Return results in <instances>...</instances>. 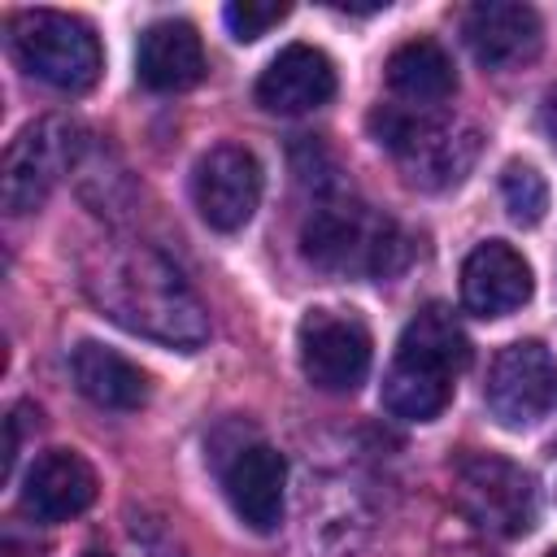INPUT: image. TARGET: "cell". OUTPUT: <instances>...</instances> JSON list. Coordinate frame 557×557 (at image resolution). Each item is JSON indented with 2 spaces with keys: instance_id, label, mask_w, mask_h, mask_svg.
Returning a JSON list of instances; mask_svg holds the SVG:
<instances>
[{
  "instance_id": "obj_7",
  "label": "cell",
  "mask_w": 557,
  "mask_h": 557,
  "mask_svg": "<svg viewBox=\"0 0 557 557\" xmlns=\"http://www.w3.org/2000/svg\"><path fill=\"white\" fill-rule=\"evenodd\" d=\"M83 131L65 117H39L17 131V139L4 148V170H0V200L4 213L22 218L35 213L48 191L83 161Z\"/></svg>"
},
{
  "instance_id": "obj_20",
  "label": "cell",
  "mask_w": 557,
  "mask_h": 557,
  "mask_svg": "<svg viewBox=\"0 0 557 557\" xmlns=\"http://www.w3.org/2000/svg\"><path fill=\"white\" fill-rule=\"evenodd\" d=\"M287 13H292V4H283V0H231V4L222 9V22H226V30H231L239 44H252V39H261L265 30H274Z\"/></svg>"
},
{
  "instance_id": "obj_5",
  "label": "cell",
  "mask_w": 557,
  "mask_h": 557,
  "mask_svg": "<svg viewBox=\"0 0 557 557\" xmlns=\"http://www.w3.org/2000/svg\"><path fill=\"white\" fill-rule=\"evenodd\" d=\"M9 52L30 78L57 91H70V96L96 87L104 70L96 30L83 17L61 13V9H22L9 22Z\"/></svg>"
},
{
  "instance_id": "obj_14",
  "label": "cell",
  "mask_w": 557,
  "mask_h": 557,
  "mask_svg": "<svg viewBox=\"0 0 557 557\" xmlns=\"http://www.w3.org/2000/svg\"><path fill=\"white\" fill-rule=\"evenodd\" d=\"M531 300V265L527 257L505 244L487 239L474 244L461 261V305L474 318H505Z\"/></svg>"
},
{
  "instance_id": "obj_12",
  "label": "cell",
  "mask_w": 557,
  "mask_h": 557,
  "mask_svg": "<svg viewBox=\"0 0 557 557\" xmlns=\"http://www.w3.org/2000/svg\"><path fill=\"white\" fill-rule=\"evenodd\" d=\"M461 35L474 52L479 65L487 70H513L535 61L540 44H544V22L531 4L518 0H479L466 9Z\"/></svg>"
},
{
  "instance_id": "obj_22",
  "label": "cell",
  "mask_w": 557,
  "mask_h": 557,
  "mask_svg": "<svg viewBox=\"0 0 557 557\" xmlns=\"http://www.w3.org/2000/svg\"><path fill=\"white\" fill-rule=\"evenodd\" d=\"M548 487H553V500H557V448L548 453Z\"/></svg>"
},
{
  "instance_id": "obj_6",
  "label": "cell",
  "mask_w": 557,
  "mask_h": 557,
  "mask_svg": "<svg viewBox=\"0 0 557 557\" xmlns=\"http://www.w3.org/2000/svg\"><path fill=\"white\" fill-rule=\"evenodd\" d=\"M453 505L470 527L496 540H518L540 522L535 479L500 453H470L453 466Z\"/></svg>"
},
{
  "instance_id": "obj_17",
  "label": "cell",
  "mask_w": 557,
  "mask_h": 557,
  "mask_svg": "<svg viewBox=\"0 0 557 557\" xmlns=\"http://www.w3.org/2000/svg\"><path fill=\"white\" fill-rule=\"evenodd\" d=\"M70 374H74V387L100 405V409H113V413H135L148 405V374L122 357L117 348L109 344H96V339H83L70 357Z\"/></svg>"
},
{
  "instance_id": "obj_2",
  "label": "cell",
  "mask_w": 557,
  "mask_h": 557,
  "mask_svg": "<svg viewBox=\"0 0 557 557\" xmlns=\"http://www.w3.org/2000/svg\"><path fill=\"white\" fill-rule=\"evenodd\" d=\"M470 366V335L448 305H422L383 374V409L405 422H431L453 400V379Z\"/></svg>"
},
{
  "instance_id": "obj_1",
  "label": "cell",
  "mask_w": 557,
  "mask_h": 557,
  "mask_svg": "<svg viewBox=\"0 0 557 557\" xmlns=\"http://www.w3.org/2000/svg\"><path fill=\"white\" fill-rule=\"evenodd\" d=\"M83 292L91 305L126 326L131 335L157 339L165 348H200L209 339V313L183 270L139 239H96L78 257Z\"/></svg>"
},
{
  "instance_id": "obj_4",
  "label": "cell",
  "mask_w": 557,
  "mask_h": 557,
  "mask_svg": "<svg viewBox=\"0 0 557 557\" xmlns=\"http://www.w3.org/2000/svg\"><path fill=\"white\" fill-rule=\"evenodd\" d=\"M370 135L379 148H387L405 178L413 187L440 191L466 178V170L479 157V131L453 117H440L431 109L413 104H383L370 113Z\"/></svg>"
},
{
  "instance_id": "obj_16",
  "label": "cell",
  "mask_w": 557,
  "mask_h": 557,
  "mask_svg": "<svg viewBox=\"0 0 557 557\" xmlns=\"http://www.w3.org/2000/svg\"><path fill=\"white\" fill-rule=\"evenodd\" d=\"M205 70H209L205 65V44H200L191 22L165 17V22H152L139 35L135 74L148 91H187L205 78Z\"/></svg>"
},
{
  "instance_id": "obj_3",
  "label": "cell",
  "mask_w": 557,
  "mask_h": 557,
  "mask_svg": "<svg viewBox=\"0 0 557 557\" xmlns=\"http://www.w3.org/2000/svg\"><path fill=\"white\" fill-rule=\"evenodd\" d=\"M300 252L322 274L392 278L409 265V235L396 226V218L366 200L326 196L309 209L300 226Z\"/></svg>"
},
{
  "instance_id": "obj_24",
  "label": "cell",
  "mask_w": 557,
  "mask_h": 557,
  "mask_svg": "<svg viewBox=\"0 0 557 557\" xmlns=\"http://www.w3.org/2000/svg\"><path fill=\"white\" fill-rule=\"evenodd\" d=\"M548 557H557V548H553V553H548Z\"/></svg>"
},
{
  "instance_id": "obj_11",
  "label": "cell",
  "mask_w": 557,
  "mask_h": 557,
  "mask_svg": "<svg viewBox=\"0 0 557 557\" xmlns=\"http://www.w3.org/2000/svg\"><path fill=\"white\" fill-rule=\"evenodd\" d=\"M222 492L239 522L252 531H274L287 509V457L265 440L235 444L222 461Z\"/></svg>"
},
{
  "instance_id": "obj_23",
  "label": "cell",
  "mask_w": 557,
  "mask_h": 557,
  "mask_svg": "<svg viewBox=\"0 0 557 557\" xmlns=\"http://www.w3.org/2000/svg\"><path fill=\"white\" fill-rule=\"evenodd\" d=\"M83 557H113V553H104V548H91V553H83Z\"/></svg>"
},
{
  "instance_id": "obj_9",
  "label": "cell",
  "mask_w": 557,
  "mask_h": 557,
  "mask_svg": "<svg viewBox=\"0 0 557 557\" xmlns=\"http://www.w3.org/2000/svg\"><path fill=\"white\" fill-rule=\"evenodd\" d=\"M483 400L487 413L509 426V431H527L535 426L553 400H557V361L540 339H518L505 344L487 370L483 383Z\"/></svg>"
},
{
  "instance_id": "obj_19",
  "label": "cell",
  "mask_w": 557,
  "mask_h": 557,
  "mask_svg": "<svg viewBox=\"0 0 557 557\" xmlns=\"http://www.w3.org/2000/svg\"><path fill=\"white\" fill-rule=\"evenodd\" d=\"M500 200H505V209L518 226H535L548 213V183L535 165L509 161L505 174H500Z\"/></svg>"
},
{
  "instance_id": "obj_21",
  "label": "cell",
  "mask_w": 557,
  "mask_h": 557,
  "mask_svg": "<svg viewBox=\"0 0 557 557\" xmlns=\"http://www.w3.org/2000/svg\"><path fill=\"white\" fill-rule=\"evenodd\" d=\"M540 117H544V131H548V139L557 144V87L544 96V113H540Z\"/></svg>"
},
{
  "instance_id": "obj_15",
  "label": "cell",
  "mask_w": 557,
  "mask_h": 557,
  "mask_svg": "<svg viewBox=\"0 0 557 557\" xmlns=\"http://www.w3.org/2000/svg\"><path fill=\"white\" fill-rule=\"evenodd\" d=\"M331 96H335V65L313 44L278 48L257 78V104L265 113H283V117L322 109Z\"/></svg>"
},
{
  "instance_id": "obj_8",
  "label": "cell",
  "mask_w": 557,
  "mask_h": 557,
  "mask_svg": "<svg viewBox=\"0 0 557 557\" xmlns=\"http://www.w3.org/2000/svg\"><path fill=\"white\" fill-rule=\"evenodd\" d=\"M296 348H300L305 379L331 396L357 392L370 374V361H374L370 326L344 309H309L300 318Z\"/></svg>"
},
{
  "instance_id": "obj_18",
  "label": "cell",
  "mask_w": 557,
  "mask_h": 557,
  "mask_svg": "<svg viewBox=\"0 0 557 557\" xmlns=\"http://www.w3.org/2000/svg\"><path fill=\"white\" fill-rule=\"evenodd\" d=\"M387 87H392V96H400L413 109H435V104L453 100V91H457L453 57L435 39H405L387 57Z\"/></svg>"
},
{
  "instance_id": "obj_10",
  "label": "cell",
  "mask_w": 557,
  "mask_h": 557,
  "mask_svg": "<svg viewBox=\"0 0 557 557\" xmlns=\"http://www.w3.org/2000/svg\"><path fill=\"white\" fill-rule=\"evenodd\" d=\"M191 200L196 213L213 231H239L252 222L261 205V161L244 144H213L191 165Z\"/></svg>"
},
{
  "instance_id": "obj_13",
  "label": "cell",
  "mask_w": 557,
  "mask_h": 557,
  "mask_svg": "<svg viewBox=\"0 0 557 557\" xmlns=\"http://www.w3.org/2000/svg\"><path fill=\"white\" fill-rule=\"evenodd\" d=\"M96 470L74 448H48L22 474V513L35 522H70L96 500Z\"/></svg>"
}]
</instances>
